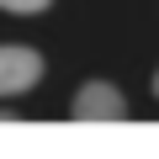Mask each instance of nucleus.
Segmentation results:
<instances>
[{"label": "nucleus", "mask_w": 159, "mask_h": 159, "mask_svg": "<svg viewBox=\"0 0 159 159\" xmlns=\"http://www.w3.org/2000/svg\"><path fill=\"white\" fill-rule=\"evenodd\" d=\"M69 111H74V122H122V117H127V101H122L117 85L90 80V85H80V96H74Z\"/></svg>", "instance_id": "obj_1"}, {"label": "nucleus", "mask_w": 159, "mask_h": 159, "mask_svg": "<svg viewBox=\"0 0 159 159\" xmlns=\"http://www.w3.org/2000/svg\"><path fill=\"white\" fill-rule=\"evenodd\" d=\"M43 80V53L37 48H0V101L21 96Z\"/></svg>", "instance_id": "obj_2"}, {"label": "nucleus", "mask_w": 159, "mask_h": 159, "mask_svg": "<svg viewBox=\"0 0 159 159\" xmlns=\"http://www.w3.org/2000/svg\"><path fill=\"white\" fill-rule=\"evenodd\" d=\"M48 6H53V0H0V11H11V16H37Z\"/></svg>", "instance_id": "obj_3"}, {"label": "nucleus", "mask_w": 159, "mask_h": 159, "mask_svg": "<svg viewBox=\"0 0 159 159\" xmlns=\"http://www.w3.org/2000/svg\"><path fill=\"white\" fill-rule=\"evenodd\" d=\"M154 96H159V74H154Z\"/></svg>", "instance_id": "obj_4"}]
</instances>
